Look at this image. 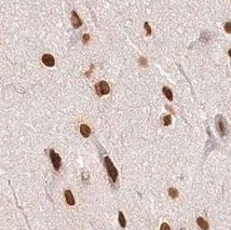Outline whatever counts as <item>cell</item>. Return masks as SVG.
Instances as JSON below:
<instances>
[{
  "instance_id": "obj_5",
  "label": "cell",
  "mask_w": 231,
  "mask_h": 230,
  "mask_svg": "<svg viewBox=\"0 0 231 230\" xmlns=\"http://www.w3.org/2000/svg\"><path fill=\"white\" fill-rule=\"evenodd\" d=\"M71 24L74 28H79V27L82 25V21L80 20V18L78 16V14L76 11H72L71 12Z\"/></svg>"
},
{
  "instance_id": "obj_2",
  "label": "cell",
  "mask_w": 231,
  "mask_h": 230,
  "mask_svg": "<svg viewBox=\"0 0 231 230\" xmlns=\"http://www.w3.org/2000/svg\"><path fill=\"white\" fill-rule=\"evenodd\" d=\"M95 91H96L97 95L103 96V95H106L110 92V88H109V85L106 81H99L95 85Z\"/></svg>"
},
{
  "instance_id": "obj_17",
  "label": "cell",
  "mask_w": 231,
  "mask_h": 230,
  "mask_svg": "<svg viewBox=\"0 0 231 230\" xmlns=\"http://www.w3.org/2000/svg\"><path fill=\"white\" fill-rule=\"evenodd\" d=\"M160 230H171V229H170V226L166 223H163L160 227Z\"/></svg>"
},
{
  "instance_id": "obj_4",
  "label": "cell",
  "mask_w": 231,
  "mask_h": 230,
  "mask_svg": "<svg viewBox=\"0 0 231 230\" xmlns=\"http://www.w3.org/2000/svg\"><path fill=\"white\" fill-rule=\"evenodd\" d=\"M50 158H51V161H52V164H53L54 168H55L56 171H58L59 168H61V162H62L59 155L56 154L54 150H50Z\"/></svg>"
},
{
  "instance_id": "obj_6",
  "label": "cell",
  "mask_w": 231,
  "mask_h": 230,
  "mask_svg": "<svg viewBox=\"0 0 231 230\" xmlns=\"http://www.w3.org/2000/svg\"><path fill=\"white\" fill-rule=\"evenodd\" d=\"M42 62H43V64H45V66H48V67H53L54 64H55L54 57L51 54H45V55L42 56Z\"/></svg>"
},
{
  "instance_id": "obj_18",
  "label": "cell",
  "mask_w": 231,
  "mask_h": 230,
  "mask_svg": "<svg viewBox=\"0 0 231 230\" xmlns=\"http://www.w3.org/2000/svg\"><path fill=\"white\" fill-rule=\"evenodd\" d=\"M89 40H90V35H89V34H85V35H83V37H82V41H83V43H86Z\"/></svg>"
},
{
  "instance_id": "obj_20",
  "label": "cell",
  "mask_w": 231,
  "mask_h": 230,
  "mask_svg": "<svg viewBox=\"0 0 231 230\" xmlns=\"http://www.w3.org/2000/svg\"><path fill=\"white\" fill-rule=\"evenodd\" d=\"M180 230H186V229H185V228H182V229H180Z\"/></svg>"
},
{
  "instance_id": "obj_16",
  "label": "cell",
  "mask_w": 231,
  "mask_h": 230,
  "mask_svg": "<svg viewBox=\"0 0 231 230\" xmlns=\"http://www.w3.org/2000/svg\"><path fill=\"white\" fill-rule=\"evenodd\" d=\"M139 64L142 65V66H144V67H147V60L145 57H140L139 58Z\"/></svg>"
},
{
  "instance_id": "obj_13",
  "label": "cell",
  "mask_w": 231,
  "mask_h": 230,
  "mask_svg": "<svg viewBox=\"0 0 231 230\" xmlns=\"http://www.w3.org/2000/svg\"><path fill=\"white\" fill-rule=\"evenodd\" d=\"M163 124H164L165 126H168V125H170L171 124V121H172V119H171V116L170 115H166L163 117Z\"/></svg>"
},
{
  "instance_id": "obj_14",
  "label": "cell",
  "mask_w": 231,
  "mask_h": 230,
  "mask_svg": "<svg viewBox=\"0 0 231 230\" xmlns=\"http://www.w3.org/2000/svg\"><path fill=\"white\" fill-rule=\"evenodd\" d=\"M225 31L227 34H231V23L228 22L225 24Z\"/></svg>"
},
{
  "instance_id": "obj_12",
  "label": "cell",
  "mask_w": 231,
  "mask_h": 230,
  "mask_svg": "<svg viewBox=\"0 0 231 230\" xmlns=\"http://www.w3.org/2000/svg\"><path fill=\"white\" fill-rule=\"evenodd\" d=\"M169 195L171 198H173V199H176L178 197V190L177 189H175V188H170L169 189Z\"/></svg>"
},
{
  "instance_id": "obj_15",
  "label": "cell",
  "mask_w": 231,
  "mask_h": 230,
  "mask_svg": "<svg viewBox=\"0 0 231 230\" xmlns=\"http://www.w3.org/2000/svg\"><path fill=\"white\" fill-rule=\"evenodd\" d=\"M144 26H145V29H146V31H147V35L150 36L151 35V28H150V26H149V24L146 22L145 24H144Z\"/></svg>"
},
{
  "instance_id": "obj_11",
  "label": "cell",
  "mask_w": 231,
  "mask_h": 230,
  "mask_svg": "<svg viewBox=\"0 0 231 230\" xmlns=\"http://www.w3.org/2000/svg\"><path fill=\"white\" fill-rule=\"evenodd\" d=\"M118 219H119V224L122 228H125V226H126V221H125V217L123 215V213L122 212H119V217H118Z\"/></svg>"
},
{
  "instance_id": "obj_8",
  "label": "cell",
  "mask_w": 231,
  "mask_h": 230,
  "mask_svg": "<svg viewBox=\"0 0 231 230\" xmlns=\"http://www.w3.org/2000/svg\"><path fill=\"white\" fill-rule=\"evenodd\" d=\"M65 199H66V202L69 205H75V198H74L70 190L65 191Z\"/></svg>"
},
{
  "instance_id": "obj_9",
  "label": "cell",
  "mask_w": 231,
  "mask_h": 230,
  "mask_svg": "<svg viewBox=\"0 0 231 230\" xmlns=\"http://www.w3.org/2000/svg\"><path fill=\"white\" fill-rule=\"evenodd\" d=\"M197 224L199 225V227H200L201 229L203 230H207L209 229V223L205 221L204 218H202V217H199L198 219H197Z\"/></svg>"
},
{
  "instance_id": "obj_1",
  "label": "cell",
  "mask_w": 231,
  "mask_h": 230,
  "mask_svg": "<svg viewBox=\"0 0 231 230\" xmlns=\"http://www.w3.org/2000/svg\"><path fill=\"white\" fill-rule=\"evenodd\" d=\"M104 163H105V166L107 168V173L110 177V179L112 181V183H115L118 178V171L117 168H115V165L112 163V161L109 159V157H105L104 159Z\"/></svg>"
},
{
  "instance_id": "obj_7",
  "label": "cell",
  "mask_w": 231,
  "mask_h": 230,
  "mask_svg": "<svg viewBox=\"0 0 231 230\" xmlns=\"http://www.w3.org/2000/svg\"><path fill=\"white\" fill-rule=\"evenodd\" d=\"M80 132H81V135L86 138V137H89L90 135H91V129H90V126H88L86 124H81Z\"/></svg>"
},
{
  "instance_id": "obj_19",
  "label": "cell",
  "mask_w": 231,
  "mask_h": 230,
  "mask_svg": "<svg viewBox=\"0 0 231 230\" xmlns=\"http://www.w3.org/2000/svg\"><path fill=\"white\" fill-rule=\"evenodd\" d=\"M228 54H229V56H230V57H231V49L229 50V51H228Z\"/></svg>"
},
{
  "instance_id": "obj_10",
  "label": "cell",
  "mask_w": 231,
  "mask_h": 230,
  "mask_svg": "<svg viewBox=\"0 0 231 230\" xmlns=\"http://www.w3.org/2000/svg\"><path fill=\"white\" fill-rule=\"evenodd\" d=\"M162 91H163V93H164V95L166 96V98H168L169 101H172V99H173V93H172V91H171L168 87H164V88L162 89Z\"/></svg>"
},
{
  "instance_id": "obj_3",
  "label": "cell",
  "mask_w": 231,
  "mask_h": 230,
  "mask_svg": "<svg viewBox=\"0 0 231 230\" xmlns=\"http://www.w3.org/2000/svg\"><path fill=\"white\" fill-rule=\"evenodd\" d=\"M216 126L220 136H225L227 133V125H226V121L222 118V116H218L216 118Z\"/></svg>"
}]
</instances>
